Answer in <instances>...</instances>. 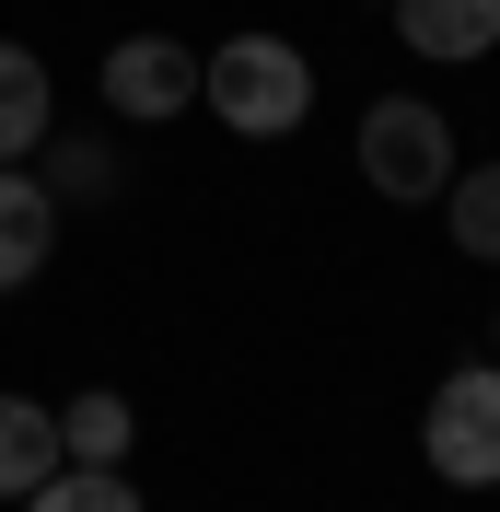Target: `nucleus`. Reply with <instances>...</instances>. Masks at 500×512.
<instances>
[{"mask_svg": "<svg viewBox=\"0 0 500 512\" xmlns=\"http://www.w3.org/2000/svg\"><path fill=\"white\" fill-rule=\"evenodd\" d=\"M198 94L221 105V128H245V140H280V128H303L314 105V70L291 35H221L210 59H198Z\"/></svg>", "mask_w": 500, "mask_h": 512, "instance_id": "obj_1", "label": "nucleus"}, {"mask_svg": "<svg viewBox=\"0 0 500 512\" xmlns=\"http://www.w3.org/2000/svg\"><path fill=\"white\" fill-rule=\"evenodd\" d=\"M361 175H373L384 198H442L454 187V128H442V105L384 94L373 117H361Z\"/></svg>", "mask_w": 500, "mask_h": 512, "instance_id": "obj_2", "label": "nucleus"}, {"mask_svg": "<svg viewBox=\"0 0 500 512\" xmlns=\"http://www.w3.org/2000/svg\"><path fill=\"white\" fill-rule=\"evenodd\" d=\"M419 454H431L454 489H500V361H477V373H454V384L431 396Z\"/></svg>", "mask_w": 500, "mask_h": 512, "instance_id": "obj_3", "label": "nucleus"}, {"mask_svg": "<svg viewBox=\"0 0 500 512\" xmlns=\"http://www.w3.org/2000/svg\"><path fill=\"white\" fill-rule=\"evenodd\" d=\"M105 105H117L128 128H163L198 105V47H175V35H128L117 59H105Z\"/></svg>", "mask_w": 500, "mask_h": 512, "instance_id": "obj_4", "label": "nucleus"}, {"mask_svg": "<svg viewBox=\"0 0 500 512\" xmlns=\"http://www.w3.org/2000/svg\"><path fill=\"white\" fill-rule=\"evenodd\" d=\"M47 245H59V198L0 163V291H24L35 268H47Z\"/></svg>", "mask_w": 500, "mask_h": 512, "instance_id": "obj_5", "label": "nucleus"}, {"mask_svg": "<svg viewBox=\"0 0 500 512\" xmlns=\"http://www.w3.org/2000/svg\"><path fill=\"white\" fill-rule=\"evenodd\" d=\"M396 35L419 59H489L500 47V0H396Z\"/></svg>", "mask_w": 500, "mask_h": 512, "instance_id": "obj_6", "label": "nucleus"}, {"mask_svg": "<svg viewBox=\"0 0 500 512\" xmlns=\"http://www.w3.org/2000/svg\"><path fill=\"white\" fill-rule=\"evenodd\" d=\"M70 454H59V419L35 408V396H0V501H24V489H47Z\"/></svg>", "mask_w": 500, "mask_h": 512, "instance_id": "obj_7", "label": "nucleus"}, {"mask_svg": "<svg viewBox=\"0 0 500 512\" xmlns=\"http://www.w3.org/2000/svg\"><path fill=\"white\" fill-rule=\"evenodd\" d=\"M35 140H47V70H35V47L0 35V163H24Z\"/></svg>", "mask_w": 500, "mask_h": 512, "instance_id": "obj_8", "label": "nucleus"}, {"mask_svg": "<svg viewBox=\"0 0 500 512\" xmlns=\"http://www.w3.org/2000/svg\"><path fill=\"white\" fill-rule=\"evenodd\" d=\"M59 454L70 466H128V396H70L59 408Z\"/></svg>", "mask_w": 500, "mask_h": 512, "instance_id": "obj_9", "label": "nucleus"}, {"mask_svg": "<svg viewBox=\"0 0 500 512\" xmlns=\"http://www.w3.org/2000/svg\"><path fill=\"white\" fill-rule=\"evenodd\" d=\"M24 512H140V489L117 466H59L47 489H24Z\"/></svg>", "mask_w": 500, "mask_h": 512, "instance_id": "obj_10", "label": "nucleus"}, {"mask_svg": "<svg viewBox=\"0 0 500 512\" xmlns=\"http://www.w3.org/2000/svg\"><path fill=\"white\" fill-rule=\"evenodd\" d=\"M454 245L466 256H500V163H477V175H454Z\"/></svg>", "mask_w": 500, "mask_h": 512, "instance_id": "obj_11", "label": "nucleus"}]
</instances>
